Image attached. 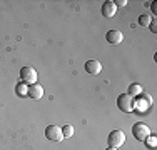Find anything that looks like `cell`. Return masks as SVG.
I'll use <instances>...</instances> for the list:
<instances>
[{
  "label": "cell",
  "mask_w": 157,
  "mask_h": 150,
  "mask_svg": "<svg viewBox=\"0 0 157 150\" xmlns=\"http://www.w3.org/2000/svg\"><path fill=\"white\" fill-rule=\"evenodd\" d=\"M151 22H152V17H149V15H140L139 17V25L140 27H149Z\"/></svg>",
  "instance_id": "cell-13"
},
{
  "label": "cell",
  "mask_w": 157,
  "mask_h": 150,
  "mask_svg": "<svg viewBox=\"0 0 157 150\" xmlns=\"http://www.w3.org/2000/svg\"><path fill=\"white\" fill-rule=\"evenodd\" d=\"M85 70L90 75H99L100 70H102V63L99 60H87L85 62Z\"/></svg>",
  "instance_id": "cell-7"
},
{
  "label": "cell",
  "mask_w": 157,
  "mask_h": 150,
  "mask_svg": "<svg viewBox=\"0 0 157 150\" xmlns=\"http://www.w3.org/2000/svg\"><path fill=\"white\" fill-rule=\"evenodd\" d=\"M45 137L50 142H60V140H63L62 127H59V125H48L47 129H45Z\"/></svg>",
  "instance_id": "cell-5"
},
{
  "label": "cell",
  "mask_w": 157,
  "mask_h": 150,
  "mask_svg": "<svg viewBox=\"0 0 157 150\" xmlns=\"http://www.w3.org/2000/svg\"><path fill=\"white\" fill-rule=\"evenodd\" d=\"M74 127L70 125V123H65V125L62 127V133H63V138H70V137H74Z\"/></svg>",
  "instance_id": "cell-12"
},
{
  "label": "cell",
  "mask_w": 157,
  "mask_h": 150,
  "mask_svg": "<svg viewBox=\"0 0 157 150\" xmlns=\"http://www.w3.org/2000/svg\"><path fill=\"white\" fill-rule=\"evenodd\" d=\"M114 3H115V7H125L129 2H127V0H115Z\"/></svg>",
  "instance_id": "cell-16"
},
{
  "label": "cell",
  "mask_w": 157,
  "mask_h": 150,
  "mask_svg": "<svg viewBox=\"0 0 157 150\" xmlns=\"http://www.w3.org/2000/svg\"><path fill=\"white\" fill-rule=\"evenodd\" d=\"M127 93H129V95H132V97H137V95H140V93H142V87H140L139 84H130Z\"/></svg>",
  "instance_id": "cell-10"
},
{
  "label": "cell",
  "mask_w": 157,
  "mask_h": 150,
  "mask_svg": "<svg viewBox=\"0 0 157 150\" xmlns=\"http://www.w3.org/2000/svg\"><path fill=\"white\" fill-rule=\"evenodd\" d=\"M105 40L109 43H112V45H121L122 40H124V33H122L121 30L112 28V30H109V32L105 33Z\"/></svg>",
  "instance_id": "cell-6"
},
{
  "label": "cell",
  "mask_w": 157,
  "mask_h": 150,
  "mask_svg": "<svg viewBox=\"0 0 157 150\" xmlns=\"http://www.w3.org/2000/svg\"><path fill=\"white\" fill-rule=\"evenodd\" d=\"M149 28H151V32L157 33V18L155 17H152V22L149 24Z\"/></svg>",
  "instance_id": "cell-15"
},
{
  "label": "cell",
  "mask_w": 157,
  "mask_h": 150,
  "mask_svg": "<svg viewBox=\"0 0 157 150\" xmlns=\"http://www.w3.org/2000/svg\"><path fill=\"white\" fill-rule=\"evenodd\" d=\"M117 107L122 112H125V114H130V112H134L137 108V100L136 97L129 95V93H121L117 97Z\"/></svg>",
  "instance_id": "cell-1"
},
{
  "label": "cell",
  "mask_w": 157,
  "mask_h": 150,
  "mask_svg": "<svg viewBox=\"0 0 157 150\" xmlns=\"http://www.w3.org/2000/svg\"><path fill=\"white\" fill-rule=\"evenodd\" d=\"M132 135H134V137H136L139 142H144L145 138L151 135V129H149L147 123L139 122V123H136V125L132 127Z\"/></svg>",
  "instance_id": "cell-2"
},
{
  "label": "cell",
  "mask_w": 157,
  "mask_h": 150,
  "mask_svg": "<svg viewBox=\"0 0 157 150\" xmlns=\"http://www.w3.org/2000/svg\"><path fill=\"white\" fill-rule=\"evenodd\" d=\"M145 145H147V147H151V148H155V144H157V138H155V135H149L147 138H145Z\"/></svg>",
  "instance_id": "cell-14"
},
{
  "label": "cell",
  "mask_w": 157,
  "mask_h": 150,
  "mask_svg": "<svg viewBox=\"0 0 157 150\" xmlns=\"http://www.w3.org/2000/svg\"><path fill=\"white\" fill-rule=\"evenodd\" d=\"M29 97L33 99V100H40L44 97V87L40 84L29 85Z\"/></svg>",
  "instance_id": "cell-8"
},
{
  "label": "cell",
  "mask_w": 157,
  "mask_h": 150,
  "mask_svg": "<svg viewBox=\"0 0 157 150\" xmlns=\"http://www.w3.org/2000/svg\"><path fill=\"white\" fill-rule=\"evenodd\" d=\"M117 12V7H115V3L112 2V0H107V2L102 3V15L107 18H112Z\"/></svg>",
  "instance_id": "cell-9"
},
{
  "label": "cell",
  "mask_w": 157,
  "mask_h": 150,
  "mask_svg": "<svg viewBox=\"0 0 157 150\" xmlns=\"http://www.w3.org/2000/svg\"><path fill=\"white\" fill-rule=\"evenodd\" d=\"M15 92H17V95L18 97H27L29 95V87H27V84H18L17 87H15Z\"/></svg>",
  "instance_id": "cell-11"
},
{
  "label": "cell",
  "mask_w": 157,
  "mask_h": 150,
  "mask_svg": "<svg viewBox=\"0 0 157 150\" xmlns=\"http://www.w3.org/2000/svg\"><path fill=\"white\" fill-rule=\"evenodd\" d=\"M107 142H109V147H114V148H119L124 145L125 142V133L122 130H112L107 137Z\"/></svg>",
  "instance_id": "cell-3"
},
{
  "label": "cell",
  "mask_w": 157,
  "mask_h": 150,
  "mask_svg": "<svg viewBox=\"0 0 157 150\" xmlns=\"http://www.w3.org/2000/svg\"><path fill=\"white\" fill-rule=\"evenodd\" d=\"M20 78L24 84H37V70L33 69V67H24V69L20 70Z\"/></svg>",
  "instance_id": "cell-4"
},
{
  "label": "cell",
  "mask_w": 157,
  "mask_h": 150,
  "mask_svg": "<svg viewBox=\"0 0 157 150\" xmlns=\"http://www.w3.org/2000/svg\"><path fill=\"white\" fill-rule=\"evenodd\" d=\"M105 150H117V148H114V147H107Z\"/></svg>",
  "instance_id": "cell-17"
}]
</instances>
